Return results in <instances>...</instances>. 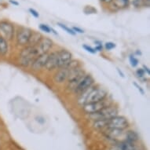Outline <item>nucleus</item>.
<instances>
[{"label":"nucleus","mask_w":150,"mask_h":150,"mask_svg":"<svg viewBox=\"0 0 150 150\" xmlns=\"http://www.w3.org/2000/svg\"><path fill=\"white\" fill-rule=\"evenodd\" d=\"M117 115H118V108L116 106L108 105L96 113L91 114L90 116L91 119H93L95 121L98 120H108Z\"/></svg>","instance_id":"obj_1"},{"label":"nucleus","mask_w":150,"mask_h":150,"mask_svg":"<svg viewBox=\"0 0 150 150\" xmlns=\"http://www.w3.org/2000/svg\"><path fill=\"white\" fill-rule=\"evenodd\" d=\"M107 95H108V92L105 89L93 86V88L91 89V91H90V93H88V95L86 97L84 104L103 101V100L106 99Z\"/></svg>","instance_id":"obj_2"},{"label":"nucleus","mask_w":150,"mask_h":150,"mask_svg":"<svg viewBox=\"0 0 150 150\" xmlns=\"http://www.w3.org/2000/svg\"><path fill=\"white\" fill-rule=\"evenodd\" d=\"M106 121H107V128L124 130L126 128H127L129 126L127 120L123 116H116L108 119V120H106Z\"/></svg>","instance_id":"obj_3"},{"label":"nucleus","mask_w":150,"mask_h":150,"mask_svg":"<svg viewBox=\"0 0 150 150\" xmlns=\"http://www.w3.org/2000/svg\"><path fill=\"white\" fill-rule=\"evenodd\" d=\"M109 104L105 99L103 101H95V102H90V103H86L83 105V110L86 112V114H93L96 113L102 108H105V106L108 105Z\"/></svg>","instance_id":"obj_4"},{"label":"nucleus","mask_w":150,"mask_h":150,"mask_svg":"<svg viewBox=\"0 0 150 150\" xmlns=\"http://www.w3.org/2000/svg\"><path fill=\"white\" fill-rule=\"evenodd\" d=\"M53 44H54V42L50 39L47 38V37H42L40 42H38V44L36 46H34L37 55L39 56L42 54L48 53V51L53 47Z\"/></svg>","instance_id":"obj_5"},{"label":"nucleus","mask_w":150,"mask_h":150,"mask_svg":"<svg viewBox=\"0 0 150 150\" xmlns=\"http://www.w3.org/2000/svg\"><path fill=\"white\" fill-rule=\"evenodd\" d=\"M93 83H94V79H93V77L91 76V75L85 74L84 76L82 78V79L79 83V84L77 85L76 89L74 90V92L78 95H80L83 91H86V89L93 86Z\"/></svg>","instance_id":"obj_6"},{"label":"nucleus","mask_w":150,"mask_h":150,"mask_svg":"<svg viewBox=\"0 0 150 150\" xmlns=\"http://www.w3.org/2000/svg\"><path fill=\"white\" fill-rule=\"evenodd\" d=\"M32 30L28 28H22L17 32V42L20 46H26L29 42L30 37L32 35Z\"/></svg>","instance_id":"obj_7"},{"label":"nucleus","mask_w":150,"mask_h":150,"mask_svg":"<svg viewBox=\"0 0 150 150\" xmlns=\"http://www.w3.org/2000/svg\"><path fill=\"white\" fill-rule=\"evenodd\" d=\"M72 60V54L66 50H62L57 51V62L58 69L64 68Z\"/></svg>","instance_id":"obj_8"},{"label":"nucleus","mask_w":150,"mask_h":150,"mask_svg":"<svg viewBox=\"0 0 150 150\" xmlns=\"http://www.w3.org/2000/svg\"><path fill=\"white\" fill-rule=\"evenodd\" d=\"M0 31L3 32L6 38L9 40H13L14 36V27L12 24L8 21H1L0 22Z\"/></svg>","instance_id":"obj_9"},{"label":"nucleus","mask_w":150,"mask_h":150,"mask_svg":"<svg viewBox=\"0 0 150 150\" xmlns=\"http://www.w3.org/2000/svg\"><path fill=\"white\" fill-rule=\"evenodd\" d=\"M49 54H42L41 55H39L38 57H35V60L32 62V69L34 71H39L40 69H42L43 67H45L47 61L48 59Z\"/></svg>","instance_id":"obj_10"},{"label":"nucleus","mask_w":150,"mask_h":150,"mask_svg":"<svg viewBox=\"0 0 150 150\" xmlns=\"http://www.w3.org/2000/svg\"><path fill=\"white\" fill-rule=\"evenodd\" d=\"M45 68L48 71H53L54 69H58V62H57V51L53 52L48 56Z\"/></svg>","instance_id":"obj_11"},{"label":"nucleus","mask_w":150,"mask_h":150,"mask_svg":"<svg viewBox=\"0 0 150 150\" xmlns=\"http://www.w3.org/2000/svg\"><path fill=\"white\" fill-rule=\"evenodd\" d=\"M69 71L65 68H61L57 71V73L54 75V81L57 83H64L69 77Z\"/></svg>","instance_id":"obj_12"},{"label":"nucleus","mask_w":150,"mask_h":150,"mask_svg":"<svg viewBox=\"0 0 150 150\" xmlns=\"http://www.w3.org/2000/svg\"><path fill=\"white\" fill-rule=\"evenodd\" d=\"M9 50V45L5 37L0 35V56H6Z\"/></svg>","instance_id":"obj_13"},{"label":"nucleus","mask_w":150,"mask_h":150,"mask_svg":"<svg viewBox=\"0 0 150 150\" xmlns=\"http://www.w3.org/2000/svg\"><path fill=\"white\" fill-rule=\"evenodd\" d=\"M42 35L39 33V32H32V35L30 37L29 42H28V46H31V47H34V46H36L38 44V42H40V40L42 39Z\"/></svg>","instance_id":"obj_14"},{"label":"nucleus","mask_w":150,"mask_h":150,"mask_svg":"<svg viewBox=\"0 0 150 150\" xmlns=\"http://www.w3.org/2000/svg\"><path fill=\"white\" fill-rule=\"evenodd\" d=\"M126 136V141L127 142H135L136 141H138V134L134 132V131H132V130H129L127 132H126L125 134Z\"/></svg>","instance_id":"obj_15"},{"label":"nucleus","mask_w":150,"mask_h":150,"mask_svg":"<svg viewBox=\"0 0 150 150\" xmlns=\"http://www.w3.org/2000/svg\"><path fill=\"white\" fill-rule=\"evenodd\" d=\"M93 127L97 130H103L105 128H107V121L106 120H95L93 124Z\"/></svg>","instance_id":"obj_16"},{"label":"nucleus","mask_w":150,"mask_h":150,"mask_svg":"<svg viewBox=\"0 0 150 150\" xmlns=\"http://www.w3.org/2000/svg\"><path fill=\"white\" fill-rule=\"evenodd\" d=\"M116 6L119 8L127 7L129 5V0H113Z\"/></svg>","instance_id":"obj_17"},{"label":"nucleus","mask_w":150,"mask_h":150,"mask_svg":"<svg viewBox=\"0 0 150 150\" xmlns=\"http://www.w3.org/2000/svg\"><path fill=\"white\" fill-rule=\"evenodd\" d=\"M57 25H58V26H59L60 28H62V29L64 30L66 32H68L69 34L72 35H75L76 34V32H74L73 30L71 29V28H68L65 25H63V24H62V23H57Z\"/></svg>","instance_id":"obj_18"},{"label":"nucleus","mask_w":150,"mask_h":150,"mask_svg":"<svg viewBox=\"0 0 150 150\" xmlns=\"http://www.w3.org/2000/svg\"><path fill=\"white\" fill-rule=\"evenodd\" d=\"M129 59H130V64H131L132 67H136L138 64V60L134 56H133V55H130Z\"/></svg>","instance_id":"obj_19"},{"label":"nucleus","mask_w":150,"mask_h":150,"mask_svg":"<svg viewBox=\"0 0 150 150\" xmlns=\"http://www.w3.org/2000/svg\"><path fill=\"white\" fill-rule=\"evenodd\" d=\"M40 28L42 30V32H47V33H51V28L49 27L48 25L41 24V25H40Z\"/></svg>","instance_id":"obj_20"},{"label":"nucleus","mask_w":150,"mask_h":150,"mask_svg":"<svg viewBox=\"0 0 150 150\" xmlns=\"http://www.w3.org/2000/svg\"><path fill=\"white\" fill-rule=\"evenodd\" d=\"M83 47L84 49L86 50V51L89 52V53H91V54H96V52H97L96 50L94 49V48H93V47H90V46H88V45H83Z\"/></svg>","instance_id":"obj_21"},{"label":"nucleus","mask_w":150,"mask_h":150,"mask_svg":"<svg viewBox=\"0 0 150 150\" xmlns=\"http://www.w3.org/2000/svg\"><path fill=\"white\" fill-rule=\"evenodd\" d=\"M105 49L107 50H112L113 48L116 47V44L113 43V42H106L105 45Z\"/></svg>","instance_id":"obj_22"},{"label":"nucleus","mask_w":150,"mask_h":150,"mask_svg":"<svg viewBox=\"0 0 150 150\" xmlns=\"http://www.w3.org/2000/svg\"><path fill=\"white\" fill-rule=\"evenodd\" d=\"M136 74H137V76H138V77L143 78L144 76H145V71L143 70V69H137V71H136Z\"/></svg>","instance_id":"obj_23"},{"label":"nucleus","mask_w":150,"mask_h":150,"mask_svg":"<svg viewBox=\"0 0 150 150\" xmlns=\"http://www.w3.org/2000/svg\"><path fill=\"white\" fill-rule=\"evenodd\" d=\"M29 12L31 13V14L32 15V16H34L35 18H38V17H40V14H39V13L37 12L36 10H35L34 9H29Z\"/></svg>","instance_id":"obj_24"},{"label":"nucleus","mask_w":150,"mask_h":150,"mask_svg":"<svg viewBox=\"0 0 150 150\" xmlns=\"http://www.w3.org/2000/svg\"><path fill=\"white\" fill-rule=\"evenodd\" d=\"M134 86L137 87V89H138V91H139V92H140L142 94H144V93H145V92H144V90H143V89L142 88V87H141V86H139L138 84H137L136 83H134Z\"/></svg>","instance_id":"obj_25"},{"label":"nucleus","mask_w":150,"mask_h":150,"mask_svg":"<svg viewBox=\"0 0 150 150\" xmlns=\"http://www.w3.org/2000/svg\"><path fill=\"white\" fill-rule=\"evenodd\" d=\"M142 2L143 0H134V6H135L136 7H138Z\"/></svg>","instance_id":"obj_26"},{"label":"nucleus","mask_w":150,"mask_h":150,"mask_svg":"<svg viewBox=\"0 0 150 150\" xmlns=\"http://www.w3.org/2000/svg\"><path fill=\"white\" fill-rule=\"evenodd\" d=\"M72 30H73L74 32H76H76H79V33H83L84 32L83 30L80 29V28H77V27H74L73 28H72Z\"/></svg>","instance_id":"obj_27"},{"label":"nucleus","mask_w":150,"mask_h":150,"mask_svg":"<svg viewBox=\"0 0 150 150\" xmlns=\"http://www.w3.org/2000/svg\"><path fill=\"white\" fill-rule=\"evenodd\" d=\"M94 49L96 50V51L97 50H98V51H101V50H102V49H103V47H102V46H101V45H98V46H96V47H95Z\"/></svg>","instance_id":"obj_28"},{"label":"nucleus","mask_w":150,"mask_h":150,"mask_svg":"<svg viewBox=\"0 0 150 150\" xmlns=\"http://www.w3.org/2000/svg\"><path fill=\"white\" fill-rule=\"evenodd\" d=\"M101 3H110L113 2V0H100Z\"/></svg>","instance_id":"obj_29"},{"label":"nucleus","mask_w":150,"mask_h":150,"mask_svg":"<svg viewBox=\"0 0 150 150\" xmlns=\"http://www.w3.org/2000/svg\"><path fill=\"white\" fill-rule=\"evenodd\" d=\"M143 70L145 71H146L148 74H149L150 73V71H149V69H148L147 67L145 66V65H143Z\"/></svg>","instance_id":"obj_30"},{"label":"nucleus","mask_w":150,"mask_h":150,"mask_svg":"<svg viewBox=\"0 0 150 150\" xmlns=\"http://www.w3.org/2000/svg\"><path fill=\"white\" fill-rule=\"evenodd\" d=\"M117 69V71H118V73L120 75V76L123 77V78H124V77H125V76H124V74L122 72V71H121V70H120L119 69Z\"/></svg>","instance_id":"obj_31"},{"label":"nucleus","mask_w":150,"mask_h":150,"mask_svg":"<svg viewBox=\"0 0 150 150\" xmlns=\"http://www.w3.org/2000/svg\"><path fill=\"white\" fill-rule=\"evenodd\" d=\"M10 3H12V4H13V5H15V6L19 5V3H17V2H15V1H13V0H10Z\"/></svg>","instance_id":"obj_32"}]
</instances>
